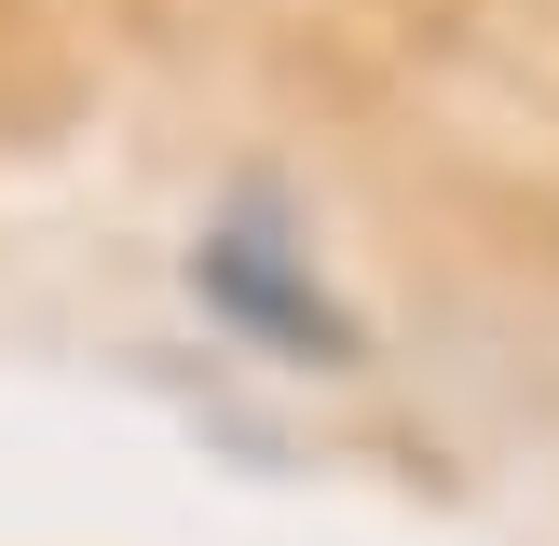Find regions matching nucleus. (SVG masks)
I'll list each match as a JSON object with an SVG mask.
<instances>
[{"label":"nucleus","instance_id":"1","mask_svg":"<svg viewBox=\"0 0 559 546\" xmlns=\"http://www.w3.org/2000/svg\"><path fill=\"white\" fill-rule=\"evenodd\" d=\"M205 300H233V314H260V328H287V342H314L328 369H355V328L328 314V300H300L287 273H260V246H246V233L205 246Z\"/></svg>","mask_w":559,"mask_h":546}]
</instances>
